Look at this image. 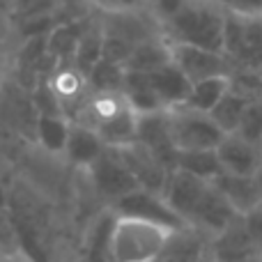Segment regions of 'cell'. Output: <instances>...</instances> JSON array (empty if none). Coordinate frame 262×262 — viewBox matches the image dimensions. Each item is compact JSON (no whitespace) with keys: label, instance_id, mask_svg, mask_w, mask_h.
Listing matches in <instances>:
<instances>
[{"label":"cell","instance_id":"d6a6232c","mask_svg":"<svg viewBox=\"0 0 262 262\" xmlns=\"http://www.w3.org/2000/svg\"><path fill=\"white\" fill-rule=\"evenodd\" d=\"M143 0H111V7L113 9H136Z\"/></svg>","mask_w":262,"mask_h":262},{"label":"cell","instance_id":"1f68e13d","mask_svg":"<svg viewBox=\"0 0 262 262\" xmlns=\"http://www.w3.org/2000/svg\"><path fill=\"white\" fill-rule=\"evenodd\" d=\"M5 41H7V9H5V3L0 0V53L5 49Z\"/></svg>","mask_w":262,"mask_h":262},{"label":"cell","instance_id":"5b68a950","mask_svg":"<svg viewBox=\"0 0 262 262\" xmlns=\"http://www.w3.org/2000/svg\"><path fill=\"white\" fill-rule=\"evenodd\" d=\"M85 172L90 177V184L97 191V195L108 200V205L122 198V195L131 193V191L140 189L136 175L129 170L127 163L118 157V152L113 147H106V152Z\"/></svg>","mask_w":262,"mask_h":262},{"label":"cell","instance_id":"44dd1931","mask_svg":"<svg viewBox=\"0 0 262 262\" xmlns=\"http://www.w3.org/2000/svg\"><path fill=\"white\" fill-rule=\"evenodd\" d=\"M228 90H230V74L203 78V81L191 83L189 97H186V101L182 106H189V108L200 111V113H209V111L223 99V95H226Z\"/></svg>","mask_w":262,"mask_h":262},{"label":"cell","instance_id":"52a82bcc","mask_svg":"<svg viewBox=\"0 0 262 262\" xmlns=\"http://www.w3.org/2000/svg\"><path fill=\"white\" fill-rule=\"evenodd\" d=\"M170 58L191 83L212 76H226L235 69V64L228 60L226 53L198 49V46L189 44H170Z\"/></svg>","mask_w":262,"mask_h":262},{"label":"cell","instance_id":"9a60e30c","mask_svg":"<svg viewBox=\"0 0 262 262\" xmlns=\"http://www.w3.org/2000/svg\"><path fill=\"white\" fill-rule=\"evenodd\" d=\"M92 129L99 134L106 147H127L136 143V136H138V113L129 104H124L120 111H115L111 118L101 120Z\"/></svg>","mask_w":262,"mask_h":262},{"label":"cell","instance_id":"e0dca14e","mask_svg":"<svg viewBox=\"0 0 262 262\" xmlns=\"http://www.w3.org/2000/svg\"><path fill=\"white\" fill-rule=\"evenodd\" d=\"M90 23L83 18H72L64 21L46 37V53L55 58L58 62H74V53L78 49V41L85 35Z\"/></svg>","mask_w":262,"mask_h":262},{"label":"cell","instance_id":"7a4b0ae2","mask_svg":"<svg viewBox=\"0 0 262 262\" xmlns=\"http://www.w3.org/2000/svg\"><path fill=\"white\" fill-rule=\"evenodd\" d=\"M175 228L115 214L111 232V262H157Z\"/></svg>","mask_w":262,"mask_h":262},{"label":"cell","instance_id":"d590c367","mask_svg":"<svg viewBox=\"0 0 262 262\" xmlns=\"http://www.w3.org/2000/svg\"><path fill=\"white\" fill-rule=\"evenodd\" d=\"M255 177H258V184H260V193H262V168L258 170V175H255Z\"/></svg>","mask_w":262,"mask_h":262},{"label":"cell","instance_id":"4316f807","mask_svg":"<svg viewBox=\"0 0 262 262\" xmlns=\"http://www.w3.org/2000/svg\"><path fill=\"white\" fill-rule=\"evenodd\" d=\"M62 5L64 0H14V14L18 21H26V18L62 12Z\"/></svg>","mask_w":262,"mask_h":262},{"label":"cell","instance_id":"7c38bea8","mask_svg":"<svg viewBox=\"0 0 262 262\" xmlns=\"http://www.w3.org/2000/svg\"><path fill=\"white\" fill-rule=\"evenodd\" d=\"M214 189L230 203L239 216L253 212L255 207L262 205L260 184L255 175H232V172H221L219 177L212 180Z\"/></svg>","mask_w":262,"mask_h":262},{"label":"cell","instance_id":"f35d334b","mask_svg":"<svg viewBox=\"0 0 262 262\" xmlns=\"http://www.w3.org/2000/svg\"><path fill=\"white\" fill-rule=\"evenodd\" d=\"M0 83H3V60H0Z\"/></svg>","mask_w":262,"mask_h":262},{"label":"cell","instance_id":"83f0119b","mask_svg":"<svg viewBox=\"0 0 262 262\" xmlns=\"http://www.w3.org/2000/svg\"><path fill=\"white\" fill-rule=\"evenodd\" d=\"M0 255H18L16 230L5 207H0Z\"/></svg>","mask_w":262,"mask_h":262},{"label":"cell","instance_id":"2e32d148","mask_svg":"<svg viewBox=\"0 0 262 262\" xmlns=\"http://www.w3.org/2000/svg\"><path fill=\"white\" fill-rule=\"evenodd\" d=\"M115 212L106 207L90 223L83 242V262H111V232H113Z\"/></svg>","mask_w":262,"mask_h":262},{"label":"cell","instance_id":"d4e9b609","mask_svg":"<svg viewBox=\"0 0 262 262\" xmlns=\"http://www.w3.org/2000/svg\"><path fill=\"white\" fill-rule=\"evenodd\" d=\"M88 83L95 88V92H122L124 67L108 58H101L88 74Z\"/></svg>","mask_w":262,"mask_h":262},{"label":"cell","instance_id":"3957f363","mask_svg":"<svg viewBox=\"0 0 262 262\" xmlns=\"http://www.w3.org/2000/svg\"><path fill=\"white\" fill-rule=\"evenodd\" d=\"M223 53L235 69H258L262 64V14L246 16L228 9L223 26Z\"/></svg>","mask_w":262,"mask_h":262},{"label":"cell","instance_id":"484cf974","mask_svg":"<svg viewBox=\"0 0 262 262\" xmlns=\"http://www.w3.org/2000/svg\"><path fill=\"white\" fill-rule=\"evenodd\" d=\"M237 136H242L244 140L262 147V99L249 101L244 115H242V122L235 131Z\"/></svg>","mask_w":262,"mask_h":262},{"label":"cell","instance_id":"cb8c5ba5","mask_svg":"<svg viewBox=\"0 0 262 262\" xmlns=\"http://www.w3.org/2000/svg\"><path fill=\"white\" fill-rule=\"evenodd\" d=\"M104 58V32H101V26L97 28H88L85 35L78 41V49L74 53V62L72 67L76 69L78 74H83L88 81V74L95 69V64Z\"/></svg>","mask_w":262,"mask_h":262},{"label":"cell","instance_id":"4dcf8cb0","mask_svg":"<svg viewBox=\"0 0 262 262\" xmlns=\"http://www.w3.org/2000/svg\"><path fill=\"white\" fill-rule=\"evenodd\" d=\"M228 9L246 16H258L262 14V0H228Z\"/></svg>","mask_w":262,"mask_h":262},{"label":"cell","instance_id":"603a6c76","mask_svg":"<svg viewBox=\"0 0 262 262\" xmlns=\"http://www.w3.org/2000/svg\"><path fill=\"white\" fill-rule=\"evenodd\" d=\"M175 168L191 172L195 177L212 182L214 177H219L223 172L221 161L216 157V149H191V152H177Z\"/></svg>","mask_w":262,"mask_h":262},{"label":"cell","instance_id":"30bf717a","mask_svg":"<svg viewBox=\"0 0 262 262\" xmlns=\"http://www.w3.org/2000/svg\"><path fill=\"white\" fill-rule=\"evenodd\" d=\"M216 157L223 172L232 175H258L262 168V147L244 140L237 134H226L216 145Z\"/></svg>","mask_w":262,"mask_h":262},{"label":"cell","instance_id":"6da1fadb","mask_svg":"<svg viewBox=\"0 0 262 262\" xmlns=\"http://www.w3.org/2000/svg\"><path fill=\"white\" fill-rule=\"evenodd\" d=\"M228 9L212 0H184L168 21L161 23L168 44H189L223 53V26Z\"/></svg>","mask_w":262,"mask_h":262},{"label":"cell","instance_id":"ac0fdd59","mask_svg":"<svg viewBox=\"0 0 262 262\" xmlns=\"http://www.w3.org/2000/svg\"><path fill=\"white\" fill-rule=\"evenodd\" d=\"M170 44L161 37H152L145 39L143 44H138L134 51L129 53L127 62H124V72H140V74H149L161 69L163 64L170 62Z\"/></svg>","mask_w":262,"mask_h":262},{"label":"cell","instance_id":"8992f818","mask_svg":"<svg viewBox=\"0 0 262 262\" xmlns=\"http://www.w3.org/2000/svg\"><path fill=\"white\" fill-rule=\"evenodd\" d=\"M108 207L115 214H120V216H136V219H143V221H152V223H161V226H168V228H175V230L186 228V223L172 212V207L166 203V198L161 193L143 189V186L131 191L127 195H122V198H118Z\"/></svg>","mask_w":262,"mask_h":262},{"label":"cell","instance_id":"8d00e7d4","mask_svg":"<svg viewBox=\"0 0 262 262\" xmlns=\"http://www.w3.org/2000/svg\"><path fill=\"white\" fill-rule=\"evenodd\" d=\"M212 3H219V5H223V7L228 9V0H212Z\"/></svg>","mask_w":262,"mask_h":262},{"label":"cell","instance_id":"d6986e66","mask_svg":"<svg viewBox=\"0 0 262 262\" xmlns=\"http://www.w3.org/2000/svg\"><path fill=\"white\" fill-rule=\"evenodd\" d=\"M69 131H72V120L67 115H37L35 122V136L39 147L46 154H58L62 157L64 147L69 140Z\"/></svg>","mask_w":262,"mask_h":262},{"label":"cell","instance_id":"ffe728a7","mask_svg":"<svg viewBox=\"0 0 262 262\" xmlns=\"http://www.w3.org/2000/svg\"><path fill=\"white\" fill-rule=\"evenodd\" d=\"M122 95L127 104L136 111L138 115L147 113H161L163 104L157 95H154L152 85L147 81V74L140 72H124V83H122Z\"/></svg>","mask_w":262,"mask_h":262},{"label":"cell","instance_id":"f1b7e54d","mask_svg":"<svg viewBox=\"0 0 262 262\" xmlns=\"http://www.w3.org/2000/svg\"><path fill=\"white\" fill-rule=\"evenodd\" d=\"M242 221H244V228H246V232L251 235L253 244L258 246V251L262 253V205H260V207H255L253 212L244 214V216H242Z\"/></svg>","mask_w":262,"mask_h":262},{"label":"cell","instance_id":"74e56055","mask_svg":"<svg viewBox=\"0 0 262 262\" xmlns=\"http://www.w3.org/2000/svg\"><path fill=\"white\" fill-rule=\"evenodd\" d=\"M246 262H262V255H258V258H251V260H246Z\"/></svg>","mask_w":262,"mask_h":262},{"label":"cell","instance_id":"5bb4252c","mask_svg":"<svg viewBox=\"0 0 262 262\" xmlns=\"http://www.w3.org/2000/svg\"><path fill=\"white\" fill-rule=\"evenodd\" d=\"M147 81H149V85H152L154 95L161 99L166 111L172 108V106L184 104L186 97H189V90H191V81L182 74V69L177 67L172 60L168 64H163L161 69H157V72H149Z\"/></svg>","mask_w":262,"mask_h":262},{"label":"cell","instance_id":"f546056e","mask_svg":"<svg viewBox=\"0 0 262 262\" xmlns=\"http://www.w3.org/2000/svg\"><path fill=\"white\" fill-rule=\"evenodd\" d=\"M184 5V0H149V9H152V16L154 21L161 26L163 21H168V18L172 16V14L177 12V9Z\"/></svg>","mask_w":262,"mask_h":262},{"label":"cell","instance_id":"ba28073f","mask_svg":"<svg viewBox=\"0 0 262 262\" xmlns=\"http://www.w3.org/2000/svg\"><path fill=\"white\" fill-rule=\"evenodd\" d=\"M207 186H209V182L203 180V177H195V175H191V172L182 170V168H172V170L168 172V180H166V184H163L161 195L172 207V212L189 226L191 214H193V209L198 207V203L203 200Z\"/></svg>","mask_w":262,"mask_h":262},{"label":"cell","instance_id":"ab89813d","mask_svg":"<svg viewBox=\"0 0 262 262\" xmlns=\"http://www.w3.org/2000/svg\"><path fill=\"white\" fill-rule=\"evenodd\" d=\"M200 262H212V260H209V258H205V260H200Z\"/></svg>","mask_w":262,"mask_h":262},{"label":"cell","instance_id":"7402d4cb","mask_svg":"<svg viewBox=\"0 0 262 262\" xmlns=\"http://www.w3.org/2000/svg\"><path fill=\"white\" fill-rule=\"evenodd\" d=\"M249 97H244L242 92H237L235 88L230 85V90L223 95V99L209 111V118L216 122V127L223 131V134H235L237 127L242 122V115H244L246 106H249Z\"/></svg>","mask_w":262,"mask_h":262},{"label":"cell","instance_id":"e575fe53","mask_svg":"<svg viewBox=\"0 0 262 262\" xmlns=\"http://www.w3.org/2000/svg\"><path fill=\"white\" fill-rule=\"evenodd\" d=\"M0 262H23L21 255H0Z\"/></svg>","mask_w":262,"mask_h":262},{"label":"cell","instance_id":"836d02e7","mask_svg":"<svg viewBox=\"0 0 262 262\" xmlns=\"http://www.w3.org/2000/svg\"><path fill=\"white\" fill-rule=\"evenodd\" d=\"M90 3H95L97 7H101V9H108V12L113 9V7H111V0H90Z\"/></svg>","mask_w":262,"mask_h":262},{"label":"cell","instance_id":"277c9868","mask_svg":"<svg viewBox=\"0 0 262 262\" xmlns=\"http://www.w3.org/2000/svg\"><path fill=\"white\" fill-rule=\"evenodd\" d=\"M168 115V134L170 143L177 152H191V149H216L223 134L216 127L209 113H200L189 106H172L166 111Z\"/></svg>","mask_w":262,"mask_h":262},{"label":"cell","instance_id":"9c48e42d","mask_svg":"<svg viewBox=\"0 0 262 262\" xmlns=\"http://www.w3.org/2000/svg\"><path fill=\"white\" fill-rule=\"evenodd\" d=\"M237 219H239V214L230 207V203H228V200L214 189L212 182H209L203 200H200L198 207L191 214L189 226L200 230L207 237H216L219 232H223L230 223H235Z\"/></svg>","mask_w":262,"mask_h":262},{"label":"cell","instance_id":"8fae6325","mask_svg":"<svg viewBox=\"0 0 262 262\" xmlns=\"http://www.w3.org/2000/svg\"><path fill=\"white\" fill-rule=\"evenodd\" d=\"M258 255L262 253L246 232L242 216L209 242V260L212 262H246Z\"/></svg>","mask_w":262,"mask_h":262},{"label":"cell","instance_id":"4fadbf2b","mask_svg":"<svg viewBox=\"0 0 262 262\" xmlns=\"http://www.w3.org/2000/svg\"><path fill=\"white\" fill-rule=\"evenodd\" d=\"M104 152H106V143L99 138V134L95 129L81 122H72L67 147H64V154H62L72 166L88 170Z\"/></svg>","mask_w":262,"mask_h":262}]
</instances>
